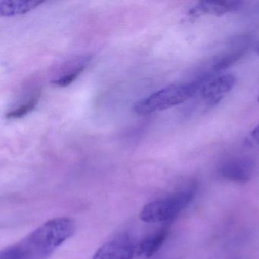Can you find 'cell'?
I'll list each match as a JSON object with an SVG mask.
<instances>
[{"instance_id": "obj_1", "label": "cell", "mask_w": 259, "mask_h": 259, "mask_svg": "<svg viewBox=\"0 0 259 259\" xmlns=\"http://www.w3.org/2000/svg\"><path fill=\"white\" fill-rule=\"evenodd\" d=\"M76 230L75 221L69 217L53 218L39 226L24 239L7 247L0 259H47Z\"/></svg>"}, {"instance_id": "obj_2", "label": "cell", "mask_w": 259, "mask_h": 259, "mask_svg": "<svg viewBox=\"0 0 259 259\" xmlns=\"http://www.w3.org/2000/svg\"><path fill=\"white\" fill-rule=\"evenodd\" d=\"M199 88L198 78L192 82L167 86L136 103L133 111L139 116H148L168 110L195 97Z\"/></svg>"}, {"instance_id": "obj_3", "label": "cell", "mask_w": 259, "mask_h": 259, "mask_svg": "<svg viewBox=\"0 0 259 259\" xmlns=\"http://www.w3.org/2000/svg\"><path fill=\"white\" fill-rule=\"evenodd\" d=\"M197 184L191 183L186 188L161 199L145 204L139 213L144 222H168L177 218L195 198Z\"/></svg>"}, {"instance_id": "obj_4", "label": "cell", "mask_w": 259, "mask_h": 259, "mask_svg": "<svg viewBox=\"0 0 259 259\" xmlns=\"http://www.w3.org/2000/svg\"><path fill=\"white\" fill-rule=\"evenodd\" d=\"M200 88L195 96H199L208 107H213L226 96L236 84V77L231 74L207 72L198 78Z\"/></svg>"}, {"instance_id": "obj_5", "label": "cell", "mask_w": 259, "mask_h": 259, "mask_svg": "<svg viewBox=\"0 0 259 259\" xmlns=\"http://www.w3.org/2000/svg\"><path fill=\"white\" fill-rule=\"evenodd\" d=\"M137 245L128 233H119L101 245L92 259H133Z\"/></svg>"}, {"instance_id": "obj_6", "label": "cell", "mask_w": 259, "mask_h": 259, "mask_svg": "<svg viewBox=\"0 0 259 259\" xmlns=\"http://www.w3.org/2000/svg\"><path fill=\"white\" fill-rule=\"evenodd\" d=\"M255 163L248 157L229 159L218 168L220 176L226 180L245 183L251 180L255 170Z\"/></svg>"}, {"instance_id": "obj_7", "label": "cell", "mask_w": 259, "mask_h": 259, "mask_svg": "<svg viewBox=\"0 0 259 259\" xmlns=\"http://www.w3.org/2000/svg\"><path fill=\"white\" fill-rule=\"evenodd\" d=\"M250 37L240 36L235 37L230 44L227 51L218 55L213 61V72H220L233 66L240 60L248 50Z\"/></svg>"}, {"instance_id": "obj_8", "label": "cell", "mask_w": 259, "mask_h": 259, "mask_svg": "<svg viewBox=\"0 0 259 259\" xmlns=\"http://www.w3.org/2000/svg\"><path fill=\"white\" fill-rule=\"evenodd\" d=\"M243 2L236 0L221 1H202L191 9L189 15L193 17L202 16H223L232 12L237 11L242 7Z\"/></svg>"}, {"instance_id": "obj_9", "label": "cell", "mask_w": 259, "mask_h": 259, "mask_svg": "<svg viewBox=\"0 0 259 259\" xmlns=\"http://www.w3.org/2000/svg\"><path fill=\"white\" fill-rule=\"evenodd\" d=\"M169 234V230L166 228L160 229L155 233H151L142 239L137 245V253L142 257H152L161 248Z\"/></svg>"}, {"instance_id": "obj_10", "label": "cell", "mask_w": 259, "mask_h": 259, "mask_svg": "<svg viewBox=\"0 0 259 259\" xmlns=\"http://www.w3.org/2000/svg\"><path fill=\"white\" fill-rule=\"evenodd\" d=\"M43 1L37 0H19V1H3L0 0V16L10 17L25 14L37 8Z\"/></svg>"}, {"instance_id": "obj_11", "label": "cell", "mask_w": 259, "mask_h": 259, "mask_svg": "<svg viewBox=\"0 0 259 259\" xmlns=\"http://www.w3.org/2000/svg\"><path fill=\"white\" fill-rule=\"evenodd\" d=\"M40 97V93L35 94L25 104H22L19 108L7 113V119H19V118L23 117V116H26L28 113H31L37 106Z\"/></svg>"}, {"instance_id": "obj_12", "label": "cell", "mask_w": 259, "mask_h": 259, "mask_svg": "<svg viewBox=\"0 0 259 259\" xmlns=\"http://www.w3.org/2000/svg\"><path fill=\"white\" fill-rule=\"evenodd\" d=\"M85 65H81V66H78L74 70L71 71L66 75L54 80L52 81V84H54V85L58 86V87H66V86H69V84H72L82 73L83 71L85 69Z\"/></svg>"}, {"instance_id": "obj_13", "label": "cell", "mask_w": 259, "mask_h": 259, "mask_svg": "<svg viewBox=\"0 0 259 259\" xmlns=\"http://www.w3.org/2000/svg\"><path fill=\"white\" fill-rule=\"evenodd\" d=\"M250 136H251V140H252L256 145L259 146V125H257V126L251 131Z\"/></svg>"}, {"instance_id": "obj_14", "label": "cell", "mask_w": 259, "mask_h": 259, "mask_svg": "<svg viewBox=\"0 0 259 259\" xmlns=\"http://www.w3.org/2000/svg\"><path fill=\"white\" fill-rule=\"evenodd\" d=\"M255 51L257 54H259V41L257 42V45L255 46Z\"/></svg>"}, {"instance_id": "obj_15", "label": "cell", "mask_w": 259, "mask_h": 259, "mask_svg": "<svg viewBox=\"0 0 259 259\" xmlns=\"http://www.w3.org/2000/svg\"><path fill=\"white\" fill-rule=\"evenodd\" d=\"M258 101H259V96H258Z\"/></svg>"}]
</instances>
